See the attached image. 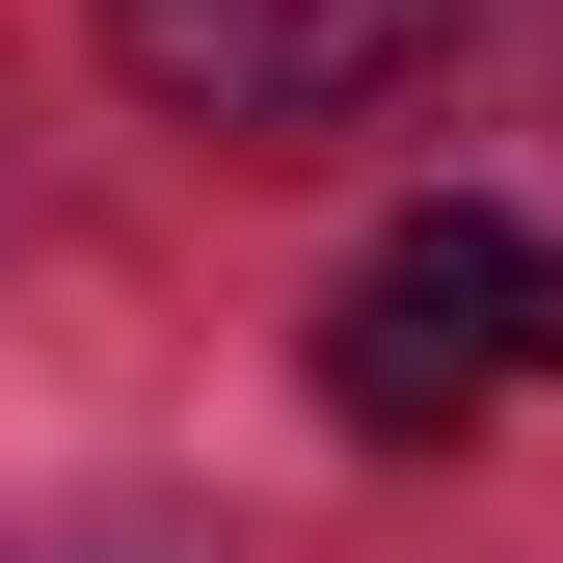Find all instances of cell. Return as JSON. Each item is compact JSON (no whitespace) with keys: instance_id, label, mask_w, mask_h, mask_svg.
<instances>
[{"instance_id":"6da1fadb","label":"cell","mask_w":563,"mask_h":563,"mask_svg":"<svg viewBox=\"0 0 563 563\" xmlns=\"http://www.w3.org/2000/svg\"><path fill=\"white\" fill-rule=\"evenodd\" d=\"M510 376H563V242L537 216H402L322 296V402L349 430H483Z\"/></svg>"},{"instance_id":"7a4b0ae2","label":"cell","mask_w":563,"mask_h":563,"mask_svg":"<svg viewBox=\"0 0 563 563\" xmlns=\"http://www.w3.org/2000/svg\"><path fill=\"white\" fill-rule=\"evenodd\" d=\"M108 54H134V108H188V134H376L456 54V0H108Z\"/></svg>"}]
</instances>
